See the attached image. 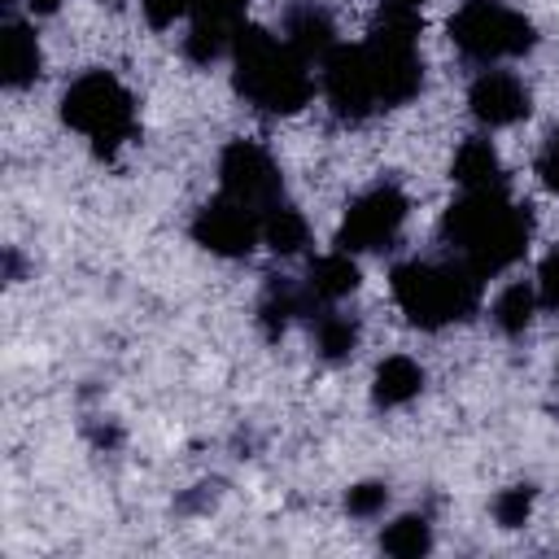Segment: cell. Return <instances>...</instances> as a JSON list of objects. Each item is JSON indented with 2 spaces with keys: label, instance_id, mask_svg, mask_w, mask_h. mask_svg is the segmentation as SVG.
Listing matches in <instances>:
<instances>
[{
  "label": "cell",
  "instance_id": "2e32d148",
  "mask_svg": "<svg viewBox=\"0 0 559 559\" xmlns=\"http://www.w3.org/2000/svg\"><path fill=\"white\" fill-rule=\"evenodd\" d=\"M35 74H39V44L26 22L9 17L4 22V87L17 92V87L35 83Z\"/></svg>",
  "mask_w": 559,
  "mask_h": 559
},
{
  "label": "cell",
  "instance_id": "7c38bea8",
  "mask_svg": "<svg viewBox=\"0 0 559 559\" xmlns=\"http://www.w3.org/2000/svg\"><path fill=\"white\" fill-rule=\"evenodd\" d=\"M467 105H472L476 122L511 127V122H520L528 114V87L511 70H485V74H476V83L467 92Z\"/></svg>",
  "mask_w": 559,
  "mask_h": 559
},
{
  "label": "cell",
  "instance_id": "8fae6325",
  "mask_svg": "<svg viewBox=\"0 0 559 559\" xmlns=\"http://www.w3.org/2000/svg\"><path fill=\"white\" fill-rule=\"evenodd\" d=\"M245 9H249V0H192V4H188L192 31H188L183 52H188L197 66L218 61V57L236 44V35H240V26H245Z\"/></svg>",
  "mask_w": 559,
  "mask_h": 559
},
{
  "label": "cell",
  "instance_id": "83f0119b",
  "mask_svg": "<svg viewBox=\"0 0 559 559\" xmlns=\"http://www.w3.org/2000/svg\"><path fill=\"white\" fill-rule=\"evenodd\" d=\"M26 9H31V13H57L61 0H26Z\"/></svg>",
  "mask_w": 559,
  "mask_h": 559
},
{
  "label": "cell",
  "instance_id": "9a60e30c",
  "mask_svg": "<svg viewBox=\"0 0 559 559\" xmlns=\"http://www.w3.org/2000/svg\"><path fill=\"white\" fill-rule=\"evenodd\" d=\"M454 179H459L463 192L507 188V179H502V162H498L493 144L480 140V135H472V140L459 144V153H454Z\"/></svg>",
  "mask_w": 559,
  "mask_h": 559
},
{
  "label": "cell",
  "instance_id": "30bf717a",
  "mask_svg": "<svg viewBox=\"0 0 559 559\" xmlns=\"http://www.w3.org/2000/svg\"><path fill=\"white\" fill-rule=\"evenodd\" d=\"M192 236L197 245H205L210 253H223V258H245L258 240H262V214L231 201L227 192H218L214 201H205L192 218Z\"/></svg>",
  "mask_w": 559,
  "mask_h": 559
},
{
  "label": "cell",
  "instance_id": "ba28073f",
  "mask_svg": "<svg viewBox=\"0 0 559 559\" xmlns=\"http://www.w3.org/2000/svg\"><path fill=\"white\" fill-rule=\"evenodd\" d=\"M402 223H406V197L393 183H380V188L362 192L345 210V223L336 231V245L345 253H376V249L393 245V236L402 231Z\"/></svg>",
  "mask_w": 559,
  "mask_h": 559
},
{
  "label": "cell",
  "instance_id": "d4e9b609",
  "mask_svg": "<svg viewBox=\"0 0 559 559\" xmlns=\"http://www.w3.org/2000/svg\"><path fill=\"white\" fill-rule=\"evenodd\" d=\"M537 301L546 306V310H559V245L542 258V266H537Z\"/></svg>",
  "mask_w": 559,
  "mask_h": 559
},
{
  "label": "cell",
  "instance_id": "cb8c5ba5",
  "mask_svg": "<svg viewBox=\"0 0 559 559\" xmlns=\"http://www.w3.org/2000/svg\"><path fill=\"white\" fill-rule=\"evenodd\" d=\"M384 502H389V489H384V485H376V480L354 485V489L345 493V511H349V515H358V520L380 515V511H384Z\"/></svg>",
  "mask_w": 559,
  "mask_h": 559
},
{
  "label": "cell",
  "instance_id": "5b68a950",
  "mask_svg": "<svg viewBox=\"0 0 559 559\" xmlns=\"http://www.w3.org/2000/svg\"><path fill=\"white\" fill-rule=\"evenodd\" d=\"M419 13L411 9H384L376 35L362 44L367 48V61H371V74H376V96H380V109L389 105H402L419 92L424 83V61H419Z\"/></svg>",
  "mask_w": 559,
  "mask_h": 559
},
{
  "label": "cell",
  "instance_id": "d6986e66",
  "mask_svg": "<svg viewBox=\"0 0 559 559\" xmlns=\"http://www.w3.org/2000/svg\"><path fill=\"white\" fill-rule=\"evenodd\" d=\"M306 236H310V227H306V218L293 210V205H271L266 214H262V240L275 249V253H297L301 245H306Z\"/></svg>",
  "mask_w": 559,
  "mask_h": 559
},
{
  "label": "cell",
  "instance_id": "9c48e42d",
  "mask_svg": "<svg viewBox=\"0 0 559 559\" xmlns=\"http://www.w3.org/2000/svg\"><path fill=\"white\" fill-rule=\"evenodd\" d=\"M323 96H328V105L341 118H367L371 109H380L376 74H371V61H367V48L362 44L358 48L336 44L323 57Z\"/></svg>",
  "mask_w": 559,
  "mask_h": 559
},
{
  "label": "cell",
  "instance_id": "ffe728a7",
  "mask_svg": "<svg viewBox=\"0 0 559 559\" xmlns=\"http://www.w3.org/2000/svg\"><path fill=\"white\" fill-rule=\"evenodd\" d=\"M314 345H319V354L332 358V362L349 358L354 345H358V319H354V314H341V310H323V314L314 319Z\"/></svg>",
  "mask_w": 559,
  "mask_h": 559
},
{
  "label": "cell",
  "instance_id": "603a6c76",
  "mask_svg": "<svg viewBox=\"0 0 559 559\" xmlns=\"http://www.w3.org/2000/svg\"><path fill=\"white\" fill-rule=\"evenodd\" d=\"M528 511H533V489L528 485H511V489H502L493 498V520L502 528H520L528 520Z\"/></svg>",
  "mask_w": 559,
  "mask_h": 559
},
{
  "label": "cell",
  "instance_id": "3957f363",
  "mask_svg": "<svg viewBox=\"0 0 559 559\" xmlns=\"http://www.w3.org/2000/svg\"><path fill=\"white\" fill-rule=\"evenodd\" d=\"M393 297L415 328H445L480 306V275L467 262H402L393 266Z\"/></svg>",
  "mask_w": 559,
  "mask_h": 559
},
{
  "label": "cell",
  "instance_id": "277c9868",
  "mask_svg": "<svg viewBox=\"0 0 559 559\" xmlns=\"http://www.w3.org/2000/svg\"><path fill=\"white\" fill-rule=\"evenodd\" d=\"M61 118L66 127H74L79 135L92 140L96 153H118L131 131H135V105H131V92L105 74V70H92V74H79L66 96H61Z\"/></svg>",
  "mask_w": 559,
  "mask_h": 559
},
{
  "label": "cell",
  "instance_id": "52a82bcc",
  "mask_svg": "<svg viewBox=\"0 0 559 559\" xmlns=\"http://www.w3.org/2000/svg\"><path fill=\"white\" fill-rule=\"evenodd\" d=\"M218 183H223V192L231 201H240V205H249L258 214H266L284 197V179H280L271 153L262 144H253V140H231L223 148V157H218Z\"/></svg>",
  "mask_w": 559,
  "mask_h": 559
},
{
  "label": "cell",
  "instance_id": "ac0fdd59",
  "mask_svg": "<svg viewBox=\"0 0 559 559\" xmlns=\"http://www.w3.org/2000/svg\"><path fill=\"white\" fill-rule=\"evenodd\" d=\"M306 310H314L306 284L293 288L288 280H271V284H266V297H262V306H258L266 336H280V332L288 328V319H293V314H306Z\"/></svg>",
  "mask_w": 559,
  "mask_h": 559
},
{
  "label": "cell",
  "instance_id": "f1b7e54d",
  "mask_svg": "<svg viewBox=\"0 0 559 559\" xmlns=\"http://www.w3.org/2000/svg\"><path fill=\"white\" fill-rule=\"evenodd\" d=\"M419 4L424 0H384V9H411V13H419Z\"/></svg>",
  "mask_w": 559,
  "mask_h": 559
},
{
  "label": "cell",
  "instance_id": "5bb4252c",
  "mask_svg": "<svg viewBox=\"0 0 559 559\" xmlns=\"http://www.w3.org/2000/svg\"><path fill=\"white\" fill-rule=\"evenodd\" d=\"M354 288H358V262L345 249H336L328 258H314L310 271H306V293H310L314 306H336Z\"/></svg>",
  "mask_w": 559,
  "mask_h": 559
},
{
  "label": "cell",
  "instance_id": "484cf974",
  "mask_svg": "<svg viewBox=\"0 0 559 559\" xmlns=\"http://www.w3.org/2000/svg\"><path fill=\"white\" fill-rule=\"evenodd\" d=\"M188 4L192 0H140V9H144V17H148V26H170L175 17H183L188 13Z\"/></svg>",
  "mask_w": 559,
  "mask_h": 559
},
{
  "label": "cell",
  "instance_id": "e0dca14e",
  "mask_svg": "<svg viewBox=\"0 0 559 559\" xmlns=\"http://www.w3.org/2000/svg\"><path fill=\"white\" fill-rule=\"evenodd\" d=\"M419 389H424V371H419L415 358L393 354V358H384V362L376 367V389H371V393H376L380 406H402V402H411Z\"/></svg>",
  "mask_w": 559,
  "mask_h": 559
},
{
  "label": "cell",
  "instance_id": "6da1fadb",
  "mask_svg": "<svg viewBox=\"0 0 559 559\" xmlns=\"http://www.w3.org/2000/svg\"><path fill=\"white\" fill-rule=\"evenodd\" d=\"M528 205H515L507 197V188H489V192H463L445 218H441V236L454 249L459 262H467L480 280L493 271H507L524 249H528Z\"/></svg>",
  "mask_w": 559,
  "mask_h": 559
},
{
  "label": "cell",
  "instance_id": "4fadbf2b",
  "mask_svg": "<svg viewBox=\"0 0 559 559\" xmlns=\"http://www.w3.org/2000/svg\"><path fill=\"white\" fill-rule=\"evenodd\" d=\"M284 44L297 48L306 61H323L332 48H336V26H332V13L314 0H301L284 13Z\"/></svg>",
  "mask_w": 559,
  "mask_h": 559
},
{
  "label": "cell",
  "instance_id": "4316f807",
  "mask_svg": "<svg viewBox=\"0 0 559 559\" xmlns=\"http://www.w3.org/2000/svg\"><path fill=\"white\" fill-rule=\"evenodd\" d=\"M537 175H542V183H546L550 192H559V127L546 135V148H542V157H537Z\"/></svg>",
  "mask_w": 559,
  "mask_h": 559
},
{
  "label": "cell",
  "instance_id": "8992f818",
  "mask_svg": "<svg viewBox=\"0 0 559 559\" xmlns=\"http://www.w3.org/2000/svg\"><path fill=\"white\" fill-rule=\"evenodd\" d=\"M450 39L463 57L472 61H507L524 57L537 35L524 13H515L502 0H463L459 13L450 17Z\"/></svg>",
  "mask_w": 559,
  "mask_h": 559
},
{
  "label": "cell",
  "instance_id": "44dd1931",
  "mask_svg": "<svg viewBox=\"0 0 559 559\" xmlns=\"http://www.w3.org/2000/svg\"><path fill=\"white\" fill-rule=\"evenodd\" d=\"M533 310H537V293L528 284H507L493 301V323L507 332V336H520L528 323H533Z\"/></svg>",
  "mask_w": 559,
  "mask_h": 559
},
{
  "label": "cell",
  "instance_id": "7402d4cb",
  "mask_svg": "<svg viewBox=\"0 0 559 559\" xmlns=\"http://www.w3.org/2000/svg\"><path fill=\"white\" fill-rule=\"evenodd\" d=\"M380 546H384V555H397V559H419V555L432 546L428 520H424V515H402V520H393V524L380 533Z\"/></svg>",
  "mask_w": 559,
  "mask_h": 559
},
{
  "label": "cell",
  "instance_id": "7a4b0ae2",
  "mask_svg": "<svg viewBox=\"0 0 559 559\" xmlns=\"http://www.w3.org/2000/svg\"><path fill=\"white\" fill-rule=\"evenodd\" d=\"M231 57H236V92L266 114H293L314 92V79L306 70L310 61L262 26H240Z\"/></svg>",
  "mask_w": 559,
  "mask_h": 559
}]
</instances>
